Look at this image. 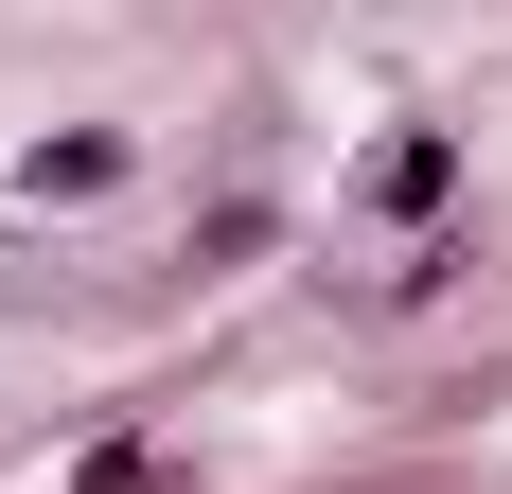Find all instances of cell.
Segmentation results:
<instances>
[{"instance_id":"1","label":"cell","mask_w":512,"mask_h":494,"mask_svg":"<svg viewBox=\"0 0 512 494\" xmlns=\"http://www.w3.org/2000/svg\"><path fill=\"white\" fill-rule=\"evenodd\" d=\"M442 195H460V142H442V124H407V142H371V212H389V230H424Z\"/></svg>"},{"instance_id":"3","label":"cell","mask_w":512,"mask_h":494,"mask_svg":"<svg viewBox=\"0 0 512 494\" xmlns=\"http://www.w3.org/2000/svg\"><path fill=\"white\" fill-rule=\"evenodd\" d=\"M71 494H159V459H142V442H89V477H71Z\"/></svg>"},{"instance_id":"2","label":"cell","mask_w":512,"mask_h":494,"mask_svg":"<svg viewBox=\"0 0 512 494\" xmlns=\"http://www.w3.org/2000/svg\"><path fill=\"white\" fill-rule=\"evenodd\" d=\"M106 177H124V142H106V124H71V142H36V159H18V195H36V212L106 195Z\"/></svg>"}]
</instances>
